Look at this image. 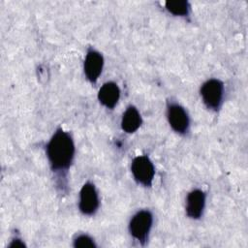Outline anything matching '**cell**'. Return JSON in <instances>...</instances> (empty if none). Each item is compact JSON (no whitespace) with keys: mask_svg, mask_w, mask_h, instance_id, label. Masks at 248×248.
I'll return each mask as SVG.
<instances>
[{"mask_svg":"<svg viewBox=\"0 0 248 248\" xmlns=\"http://www.w3.org/2000/svg\"><path fill=\"white\" fill-rule=\"evenodd\" d=\"M75 143L72 136L58 129L46 144V156L52 170H67L75 157Z\"/></svg>","mask_w":248,"mask_h":248,"instance_id":"obj_1","label":"cell"},{"mask_svg":"<svg viewBox=\"0 0 248 248\" xmlns=\"http://www.w3.org/2000/svg\"><path fill=\"white\" fill-rule=\"evenodd\" d=\"M153 224V215L149 210L138 211L130 220V234L141 244L148 239V235Z\"/></svg>","mask_w":248,"mask_h":248,"instance_id":"obj_2","label":"cell"},{"mask_svg":"<svg viewBox=\"0 0 248 248\" xmlns=\"http://www.w3.org/2000/svg\"><path fill=\"white\" fill-rule=\"evenodd\" d=\"M201 96L204 105L211 109L221 108L224 97V84L221 80L211 78L206 80L201 87Z\"/></svg>","mask_w":248,"mask_h":248,"instance_id":"obj_3","label":"cell"},{"mask_svg":"<svg viewBox=\"0 0 248 248\" xmlns=\"http://www.w3.org/2000/svg\"><path fill=\"white\" fill-rule=\"evenodd\" d=\"M131 171L135 180L145 187H150L155 175V168L152 161L145 155L138 156L132 161Z\"/></svg>","mask_w":248,"mask_h":248,"instance_id":"obj_4","label":"cell"},{"mask_svg":"<svg viewBox=\"0 0 248 248\" xmlns=\"http://www.w3.org/2000/svg\"><path fill=\"white\" fill-rule=\"evenodd\" d=\"M100 204L98 192L94 184L86 182L80 189L78 208L84 215H93L98 210Z\"/></svg>","mask_w":248,"mask_h":248,"instance_id":"obj_5","label":"cell"},{"mask_svg":"<svg viewBox=\"0 0 248 248\" xmlns=\"http://www.w3.org/2000/svg\"><path fill=\"white\" fill-rule=\"evenodd\" d=\"M167 117L171 129L179 134H185L190 126V119L187 111L178 104L171 103L167 108Z\"/></svg>","mask_w":248,"mask_h":248,"instance_id":"obj_6","label":"cell"},{"mask_svg":"<svg viewBox=\"0 0 248 248\" xmlns=\"http://www.w3.org/2000/svg\"><path fill=\"white\" fill-rule=\"evenodd\" d=\"M104 67V57L103 55L94 49L88 50L84 64H83V70L86 78L90 82H96L98 78L100 77Z\"/></svg>","mask_w":248,"mask_h":248,"instance_id":"obj_7","label":"cell"},{"mask_svg":"<svg viewBox=\"0 0 248 248\" xmlns=\"http://www.w3.org/2000/svg\"><path fill=\"white\" fill-rule=\"evenodd\" d=\"M205 205V194L195 189L191 191L186 199V214L192 219H199L203 212Z\"/></svg>","mask_w":248,"mask_h":248,"instance_id":"obj_8","label":"cell"},{"mask_svg":"<svg viewBox=\"0 0 248 248\" xmlns=\"http://www.w3.org/2000/svg\"><path fill=\"white\" fill-rule=\"evenodd\" d=\"M120 97V89L115 82L108 81L102 85L98 92L100 103L108 108H113Z\"/></svg>","mask_w":248,"mask_h":248,"instance_id":"obj_9","label":"cell"},{"mask_svg":"<svg viewBox=\"0 0 248 248\" xmlns=\"http://www.w3.org/2000/svg\"><path fill=\"white\" fill-rule=\"evenodd\" d=\"M142 119L140 111L134 106L127 108L121 118V128L124 132L131 134L136 132L141 125Z\"/></svg>","mask_w":248,"mask_h":248,"instance_id":"obj_10","label":"cell"},{"mask_svg":"<svg viewBox=\"0 0 248 248\" xmlns=\"http://www.w3.org/2000/svg\"><path fill=\"white\" fill-rule=\"evenodd\" d=\"M166 9L174 16H185L189 14L190 4L185 0H174V1H167Z\"/></svg>","mask_w":248,"mask_h":248,"instance_id":"obj_11","label":"cell"},{"mask_svg":"<svg viewBox=\"0 0 248 248\" xmlns=\"http://www.w3.org/2000/svg\"><path fill=\"white\" fill-rule=\"evenodd\" d=\"M76 248H87V247H96L94 239L88 234H79L74 239L73 243Z\"/></svg>","mask_w":248,"mask_h":248,"instance_id":"obj_12","label":"cell"},{"mask_svg":"<svg viewBox=\"0 0 248 248\" xmlns=\"http://www.w3.org/2000/svg\"><path fill=\"white\" fill-rule=\"evenodd\" d=\"M9 247L11 248H17V247H25V244L21 241V239H18V238H16L14 240H12L11 244L9 245Z\"/></svg>","mask_w":248,"mask_h":248,"instance_id":"obj_13","label":"cell"}]
</instances>
